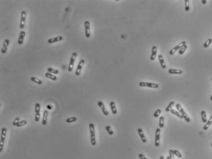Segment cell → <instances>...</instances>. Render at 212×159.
<instances>
[{"label":"cell","instance_id":"obj_34","mask_svg":"<svg viewBox=\"0 0 212 159\" xmlns=\"http://www.w3.org/2000/svg\"><path fill=\"white\" fill-rule=\"evenodd\" d=\"M106 132H108V133L110 135H113L114 134V132H113L111 127V126H110V125H107V126L106 127Z\"/></svg>","mask_w":212,"mask_h":159},{"label":"cell","instance_id":"obj_25","mask_svg":"<svg viewBox=\"0 0 212 159\" xmlns=\"http://www.w3.org/2000/svg\"><path fill=\"white\" fill-rule=\"evenodd\" d=\"M47 71L49 73H53V74H55V75H57L59 73V70H57V69H53L52 67H48V68H47Z\"/></svg>","mask_w":212,"mask_h":159},{"label":"cell","instance_id":"obj_2","mask_svg":"<svg viewBox=\"0 0 212 159\" xmlns=\"http://www.w3.org/2000/svg\"><path fill=\"white\" fill-rule=\"evenodd\" d=\"M175 107H176L177 110H178V112L182 114V116L185 120L186 121V122H191L190 118H189V117L187 114V113L185 111V110H183L182 106H181V105L180 104V103H177V104L175 105Z\"/></svg>","mask_w":212,"mask_h":159},{"label":"cell","instance_id":"obj_12","mask_svg":"<svg viewBox=\"0 0 212 159\" xmlns=\"http://www.w3.org/2000/svg\"><path fill=\"white\" fill-rule=\"evenodd\" d=\"M97 104H98V106H99L100 108L101 109V110L102 111V113H103L104 115L108 116L109 112L108 111V110H106V108L105 106V105H104V103H103V102L98 101V102Z\"/></svg>","mask_w":212,"mask_h":159},{"label":"cell","instance_id":"obj_44","mask_svg":"<svg viewBox=\"0 0 212 159\" xmlns=\"http://www.w3.org/2000/svg\"><path fill=\"white\" fill-rule=\"evenodd\" d=\"M210 100H212V96H211V97H210Z\"/></svg>","mask_w":212,"mask_h":159},{"label":"cell","instance_id":"obj_8","mask_svg":"<svg viewBox=\"0 0 212 159\" xmlns=\"http://www.w3.org/2000/svg\"><path fill=\"white\" fill-rule=\"evenodd\" d=\"M26 11H22L20 24V28L21 30H23V28H24V26H25V22H26Z\"/></svg>","mask_w":212,"mask_h":159},{"label":"cell","instance_id":"obj_45","mask_svg":"<svg viewBox=\"0 0 212 159\" xmlns=\"http://www.w3.org/2000/svg\"><path fill=\"white\" fill-rule=\"evenodd\" d=\"M211 146H212V144H211Z\"/></svg>","mask_w":212,"mask_h":159},{"label":"cell","instance_id":"obj_20","mask_svg":"<svg viewBox=\"0 0 212 159\" xmlns=\"http://www.w3.org/2000/svg\"><path fill=\"white\" fill-rule=\"evenodd\" d=\"M168 73L169 74H177V75H180L183 73V71L180 69H170L168 70Z\"/></svg>","mask_w":212,"mask_h":159},{"label":"cell","instance_id":"obj_7","mask_svg":"<svg viewBox=\"0 0 212 159\" xmlns=\"http://www.w3.org/2000/svg\"><path fill=\"white\" fill-rule=\"evenodd\" d=\"M185 44H186L185 41H182V42H181L180 43V44H178V45H177L175 47H174V48H172V49H171L170 51H169V55H174L175 52H177V51H178V50L180 49V48H181L182 46H183L184 45H185Z\"/></svg>","mask_w":212,"mask_h":159},{"label":"cell","instance_id":"obj_38","mask_svg":"<svg viewBox=\"0 0 212 159\" xmlns=\"http://www.w3.org/2000/svg\"><path fill=\"white\" fill-rule=\"evenodd\" d=\"M169 157L170 159H174V154L173 152V149H170L169 151Z\"/></svg>","mask_w":212,"mask_h":159},{"label":"cell","instance_id":"obj_6","mask_svg":"<svg viewBox=\"0 0 212 159\" xmlns=\"http://www.w3.org/2000/svg\"><path fill=\"white\" fill-rule=\"evenodd\" d=\"M40 103H37L35 105V121L38 122L40 120Z\"/></svg>","mask_w":212,"mask_h":159},{"label":"cell","instance_id":"obj_14","mask_svg":"<svg viewBox=\"0 0 212 159\" xmlns=\"http://www.w3.org/2000/svg\"><path fill=\"white\" fill-rule=\"evenodd\" d=\"M138 134H139V136H140V138H141V141H142V142H143V143H146V142H147V140H146V136H145V135L144 134V132H143L142 129L138 128Z\"/></svg>","mask_w":212,"mask_h":159},{"label":"cell","instance_id":"obj_31","mask_svg":"<svg viewBox=\"0 0 212 159\" xmlns=\"http://www.w3.org/2000/svg\"><path fill=\"white\" fill-rule=\"evenodd\" d=\"M212 39L209 38V39H208L207 40V41L205 42L204 44V48H208V47L210 45V44H212Z\"/></svg>","mask_w":212,"mask_h":159},{"label":"cell","instance_id":"obj_39","mask_svg":"<svg viewBox=\"0 0 212 159\" xmlns=\"http://www.w3.org/2000/svg\"><path fill=\"white\" fill-rule=\"evenodd\" d=\"M19 122H20V118H19V117H16V118L14 119V122H13L12 125L14 126H16L17 124L19 123Z\"/></svg>","mask_w":212,"mask_h":159},{"label":"cell","instance_id":"obj_11","mask_svg":"<svg viewBox=\"0 0 212 159\" xmlns=\"http://www.w3.org/2000/svg\"><path fill=\"white\" fill-rule=\"evenodd\" d=\"M84 62H85V61H84V59H81L79 63H78V65L77 66V68H76V71H75V75H76V76H79V75H80L81 71L82 70Z\"/></svg>","mask_w":212,"mask_h":159},{"label":"cell","instance_id":"obj_17","mask_svg":"<svg viewBox=\"0 0 212 159\" xmlns=\"http://www.w3.org/2000/svg\"><path fill=\"white\" fill-rule=\"evenodd\" d=\"M156 53H157V47L156 46H153L152 49V54L150 56V61H154L155 59V58L156 56Z\"/></svg>","mask_w":212,"mask_h":159},{"label":"cell","instance_id":"obj_3","mask_svg":"<svg viewBox=\"0 0 212 159\" xmlns=\"http://www.w3.org/2000/svg\"><path fill=\"white\" fill-rule=\"evenodd\" d=\"M7 129L5 127L2 128L1 129V142H0V152H2L3 149L4 145L5 139L6 136Z\"/></svg>","mask_w":212,"mask_h":159},{"label":"cell","instance_id":"obj_35","mask_svg":"<svg viewBox=\"0 0 212 159\" xmlns=\"http://www.w3.org/2000/svg\"><path fill=\"white\" fill-rule=\"evenodd\" d=\"M27 124V121L26 120H22V121H20L19 123L17 124L16 126L18 127H20L22 126H24Z\"/></svg>","mask_w":212,"mask_h":159},{"label":"cell","instance_id":"obj_43","mask_svg":"<svg viewBox=\"0 0 212 159\" xmlns=\"http://www.w3.org/2000/svg\"><path fill=\"white\" fill-rule=\"evenodd\" d=\"M166 159H170V157H169V156H168V157H167V158H166Z\"/></svg>","mask_w":212,"mask_h":159},{"label":"cell","instance_id":"obj_28","mask_svg":"<svg viewBox=\"0 0 212 159\" xmlns=\"http://www.w3.org/2000/svg\"><path fill=\"white\" fill-rule=\"evenodd\" d=\"M187 48H188V46L186 44H185V45H184L183 46H182V47L180 48V49L178 50V54H179L180 55H183V53L186 52V50Z\"/></svg>","mask_w":212,"mask_h":159},{"label":"cell","instance_id":"obj_32","mask_svg":"<svg viewBox=\"0 0 212 159\" xmlns=\"http://www.w3.org/2000/svg\"><path fill=\"white\" fill-rule=\"evenodd\" d=\"M76 120H77L76 117H69V118L67 119L66 121H65V122H66L67 123L70 124V123H72V122H74L76 121Z\"/></svg>","mask_w":212,"mask_h":159},{"label":"cell","instance_id":"obj_19","mask_svg":"<svg viewBox=\"0 0 212 159\" xmlns=\"http://www.w3.org/2000/svg\"><path fill=\"white\" fill-rule=\"evenodd\" d=\"M110 108H111V111H112V113L113 114H117V108H116V103H115L114 102H111L110 103Z\"/></svg>","mask_w":212,"mask_h":159},{"label":"cell","instance_id":"obj_22","mask_svg":"<svg viewBox=\"0 0 212 159\" xmlns=\"http://www.w3.org/2000/svg\"><path fill=\"white\" fill-rule=\"evenodd\" d=\"M212 124V116H211L209 118V119L207 121V122H206L204 126V127H203L204 130H208V129L209 128V127L210 126V125Z\"/></svg>","mask_w":212,"mask_h":159},{"label":"cell","instance_id":"obj_26","mask_svg":"<svg viewBox=\"0 0 212 159\" xmlns=\"http://www.w3.org/2000/svg\"><path fill=\"white\" fill-rule=\"evenodd\" d=\"M174 105H175V102L174 101L170 102V103H169V105H167V107L166 108V109H165V111H166V112H169L170 111V110H172V107L174 106Z\"/></svg>","mask_w":212,"mask_h":159},{"label":"cell","instance_id":"obj_41","mask_svg":"<svg viewBox=\"0 0 212 159\" xmlns=\"http://www.w3.org/2000/svg\"><path fill=\"white\" fill-rule=\"evenodd\" d=\"M201 2L203 4H205L207 3V1H206V0H202Z\"/></svg>","mask_w":212,"mask_h":159},{"label":"cell","instance_id":"obj_1","mask_svg":"<svg viewBox=\"0 0 212 159\" xmlns=\"http://www.w3.org/2000/svg\"><path fill=\"white\" fill-rule=\"evenodd\" d=\"M89 127L90 134H91V143L92 146L96 145V139H95V132L94 124L93 123H90L89 125Z\"/></svg>","mask_w":212,"mask_h":159},{"label":"cell","instance_id":"obj_18","mask_svg":"<svg viewBox=\"0 0 212 159\" xmlns=\"http://www.w3.org/2000/svg\"><path fill=\"white\" fill-rule=\"evenodd\" d=\"M48 114V111L46 110H45L44 111H43V119H42V124L43 125H46V124H47Z\"/></svg>","mask_w":212,"mask_h":159},{"label":"cell","instance_id":"obj_15","mask_svg":"<svg viewBox=\"0 0 212 159\" xmlns=\"http://www.w3.org/2000/svg\"><path fill=\"white\" fill-rule=\"evenodd\" d=\"M63 39V37L61 36H57V37H55V38H51V39H48V44H53V43H55V42H59V41H61Z\"/></svg>","mask_w":212,"mask_h":159},{"label":"cell","instance_id":"obj_4","mask_svg":"<svg viewBox=\"0 0 212 159\" xmlns=\"http://www.w3.org/2000/svg\"><path fill=\"white\" fill-rule=\"evenodd\" d=\"M139 86L140 87H150V88H154V89H157L159 87V84H156L154 83H149V82H144L142 81L139 83Z\"/></svg>","mask_w":212,"mask_h":159},{"label":"cell","instance_id":"obj_40","mask_svg":"<svg viewBox=\"0 0 212 159\" xmlns=\"http://www.w3.org/2000/svg\"><path fill=\"white\" fill-rule=\"evenodd\" d=\"M138 156H139V157L140 159H147V158L145 157V155H144V154H139L138 155Z\"/></svg>","mask_w":212,"mask_h":159},{"label":"cell","instance_id":"obj_23","mask_svg":"<svg viewBox=\"0 0 212 159\" xmlns=\"http://www.w3.org/2000/svg\"><path fill=\"white\" fill-rule=\"evenodd\" d=\"M201 115L202 121L204 123H206L207 122V114H206L205 111L202 110L201 113Z\"/></svg>","mask_w":212,"mask_h":159},{"label":"cell","instance_id":"obj_27","mask_svg":"<svg viewBox=\"0 0 212 159\" xmlns=\"http://www.w3.org/2000/svg\"><path fill=\"white\" fill-rule=\"evenodd\" d=\"M170 113H171L172 114H173L174 115L176 116H177L178 117H179V118L183 119V116H182V114H180L178 111H177V110H175L172 109L171 110H170Z\"/></svg>","mask_w":212,"mask_h":159},{"label":"cell","instance_id":"obj_16","mask_svg":"<svg viewBox=\"0 0 212 159\" xmlns=\"http://www.w3.org/2000/svg\"><path fill=\"white\" fill-rule=\"evenodd\" d=\"M25 35H26V33L24 31H22L20 32L19 39H18V44H19V45H22L23 44L24 39H25Z\"/></svg>","mask_w":212,"mask_h":159},{"label":"cell","instance_id":"obj_37","mask_svg":"<svg viewBox=\"0 0 212 159\" xmlns=\"http://www.w3.org/2000/svg\"><path fill=\"white\" fill-rule=\"evenodd\" d=\"M161 113V110L160 109H158L156 110V111H155V113H153V117H159V116L160 115V114Z\"/></svg>","mask_w":212,"mask_h":159},{"label":"cell","instance_id":"obj_5","mask_svg":"<svg viewBox=\"0 0 212 159\" xmlns=\"http://www.w3.org/2000/svg\"><path fill=\"white\" fill-rule=\"evenodd\" d=\"M77 56V53L76 52H73L71 58H70V60L69 65H68V71L70 72H71L73 69V66H74V63L75 61V59H76V57Z\"/></svg>","mask_w":212,"mask_h":159},{"label":"cell","instance_id":"obj_24","mask_svg":"<svg viewBox=\"0 0 212 159\" xmlns=\"http://www.w3.org/2000/svg\"><path fill=\"white\" fill-rule=\"evenodd\" d=\"M45 76H46V78L51 79V80H53V81H56V80H57V77L55 75H53V74H51V73H49V72H46L45 73Z\"/></svg>","mask_w":212,"mask_h":159},{"label":"cell","instance_id":"obj_9","mask_svg":"<svg viewBox=\"0 0 212 159\" xmlns=\"http://www.w3.org/2000/svg\"><path fill=\"white\" fill-rule=\"evenodd\" d=\"M84 29H85V35L87 38L91 37V25L89 21H85L84 22Z\"/></svg>","mask_w":212,"mask_h":159},{"label":"cell","instance_id":"obj_10","mask_svg":"<svg viewBox=\"0 0 212 159\" xmlns=\"http://www.w3.org/2000/svg\"><path fill=\"white\" fill-rule=\"evenodd\" d=\"M160 133L161 130L159 128H157L155 131V146L158 147L159 146V140H160Z\"/></svg>","mask_w":212,"mask_h":159},{"label":"cell","instance_id":"obj_46","mask_svg":"<svg viewBox=\"0 0 212 159\" xmlns=\"http://www.w3.org/2000/svg\"></svg>","mask_w":212,"mask_h":159},{"label":"cell","instance_id":"obj_42","mask_svg":"<svg viewBox=\"0 0 212 159\" xmlns=\"http://www.w3.org/2000/svg\"><path fill=\"white\" fill-rule=\"evenodd\" d=\"M159 159H164V157L163 156H161L160 157H159Z\"/></svg>","mask_w":212,"mask_h":159},{"label":"cell","instance_id":"obj_30","mask_svg":"<svg viewBox=\"0 0 212 159\" xmlns=\"http://www.w3.org/2000/svg\"><path fill=\"white\" fill-rule=\"evenodd\" d=\"M164 126V117L163 116H161L159 119V128H163Z\"/></svg>","mask_w":212,"mask_h":159},{"label":"cell","instance_id":"obj_29","mask_svg":"<svg viewBox=\"0 0 212 159\" xmlns=\"http://www.w3.org/2000/svg\"><path fill=\"white\" fill-rule=\"evenodd\" d=\"M30 79H31V80L33 81V82L36 83V84H42V81H41L40 80H39L38 78H36V77H34V76H32V77H31Z\"/></svg>","mask_w":212,"mask_h":159},{"label":"cell","instance_id":"obj_13","mask_svg":"<svg viewBox=\"0 0 212 159\" xmlns=\"http://www.w3.org/2000/svg\"><path fill=\"white\" fill-rule=\"evenodd\" d=\"M9 39H5V41H4L3 43V46L2 47L1 49V53L3 54H5V53L7 52V50H8V47L9 45Z\"/></svg>","mask_w":212,"mask_h":159},{"label":"cell","instance_id":"obj_36","mask_svg":"<svg viewBox=\"0 0 212 159\" xmlns=\"http://www.w3.org/2000/svg\"><path fill=\"white\" fill-rule=\"evenodd\" d=\"M173 152H174V155H175L178 158H181L182 157V155L181 153L180 152L178 151H177V150H176V149L173 150Z\"/></svg>","mask_w":212,"mask_h":159},{"label":"cell","instance_id":"obj_33","mask_svg":"<svg viewBox=\"0 0 212 159\" xmlns=\"http://www.w3.org/2000/svg\"><path fill=\"white\" fill-rule=\"evenodd\" d=\"M185 9L186 12H188L189 11V0H185Z\"/></svg>","mask_w":212,"mask_h":159},{"label":"cell","instance_id":"obj_21","mask_svg":"<svg viewBox=\"0 0 212 159\" xmlns=\"http://www.w3.org/2000/svg\"><path fill=\"white\" fill-rule=\"evenodd\" d=\"M158 60H159V63H160V65H161V67H162L163 69H166V63H165V62H164L163 56L161 55H159L158 56Z\"/></svg>","mask_w":212,"mask_h":159}]
</instances>
